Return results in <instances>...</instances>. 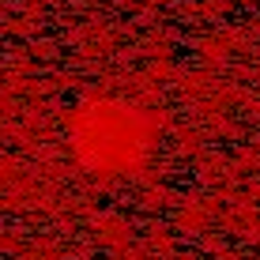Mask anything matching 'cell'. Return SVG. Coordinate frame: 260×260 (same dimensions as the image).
Wrapping results in <instances>:
<instances>
[{"label":"cell","instance_id":"1","mask_svg":"<svg viewBox=\"0 0 260 260\" xmlns=\"http://www.w3.org/2000/svg\"><path fill=\"white\" fill-rule=\"evenodd\" d=\"M76 136H79L83 158L98 170L136 166L143 147H147V132H143L136 110H124V106H113V102H98L91 110H83Z\"/></svg>","mask_w":260,"mask_h":260}]
</instances>
